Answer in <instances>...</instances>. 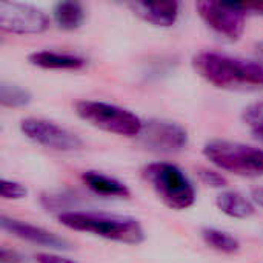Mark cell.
I'll return each instance as SVG.
<instances>
[{
  "mask_svg": "<svg viewBox=\"0 0 263 263\" xmlns=\"http://www.w3.org/2000/svg\"><path fill=\"white\" fill-rule=\"evenodd\" d=\"M20 131L29 140L54 151L71 153L83 148V142L77 134L46 119L26 117L20 122Z\"/></svg>",
  "mask_w": 263,
  "mask_h": 263,
  "instance_id": "obj_7",
  "label": "cell"
},
{
  "mask_svg": "<svg viewBox=\"0 0 263 263\" xmlns=\"http://www.w3.org/2000/svg\"><path fill=\"white\" fill-rule=\"evenodd\" d=\"M72 202V199H69V196L60 194V193H48L42 196V205L46 210H52V211H62L65 210L69 203Z\"/></svg>",
  "mask_w": 263,
  "mask_h": 263,
  "instance_id": "obj_20",
  "label": "cell"
},
{
  "mask_svg": "<svg viewBox=\"0 0 263 263\" xmlns=\"http://www.w3.org/2000/svg\"><path fill=\"white\" fill-rule=\"evenodd\" d=\"M0 196L5 200H20V199L28 196V190H26V186H23L18 182L2 179V182H0Z\"/></svg>",
  "mask_w": 263,
  "mask_h": 263,
  "instance_id": "obj_18",
  "label": "cell"
},
{
  "mask_svg": "<svg viewBox=\"0 0 263 263\" xmlns=\"http://www.w3.org/2000/svg\"><path fill=\"white\" fill-rule=\"evenodd\" d=\"M245 14H263V2H239Z\"/></svg>",
  "mask_w": 263,
  "mask_h": 263,
  "instance_id": "obj_24",
  "label": "cell"
},
{
  "mask_svg": "<svg viewBox=\"0 0 263 263\" xmlns=\"http://www.w3.org/2000/svg\"><path fill=\"white\" fill-rule=\"evenodd\" d=\"M59 222L68 230L89 233L119 243L139 245L145 240V231L139 220L128 216L94 211H65L59 214Z\"/></svg>",
  "mask_w": 263,
  "mask_h": 263,
  "instance_id": "obj_2",
  "label": "cell"
},
{
  "mask_svg": "<svg viewBox=\"0 0 263 263\" xmlns=\"http://www.w3.org/2000/svg\"><path fill=\"white\" fill-rule=\"evenodd\" d=\"M202 239L210 248L223 254H236L240 250V242L234 236L217 228H205L202 231Z\"/></svg>",
  "mask_w": 263,
  "mask_h": 263,
  "instance_id": "obj_16",
  "label": "cell"
},
{
  "mask_svg": "<svg viewBox=\"0 0 263 263\" xmlns=\"http://www.w3.org/2000/svg\"><path fill=\"white\" fill-rule=\"evenodd\" d=\"M52 17L60 29L74 31L82 25L85 18V9L79 2H59L52 9Z\"/></svg>",
  "mask_w": 263,
  "mask_h": 263,
  "instance_id": "obj_15",
  "label": "cell"
},
{
  "mask_svg": "<svg viewBox=\"0 0 263 263\" xmlns=\"http://www.w3.org/2000/svg\"><path fill=\"white\" fill-rule=\"evenodd\" d=\"M251 194H253V200H254L260 208H263V188H254Z\"/></svg>",
  "mask_w": 263,
  "mask_h": 263,
  "instance_id": "obj_25",
  "label": "cell"
},
{
  "mask_svg": "<svg viewBox=\"0 0 263 263\" xmlns=\"http://www.w3.org/2000/svg\"><path fill=\"white\" fill-rule=\"evenodd\" d=\"M131 11L142 20L153 23L154 26L170 28L177 22L180 3L176 0L165 2H131L128 3Z\"/></svg>",
  "mask_w": 263,
  "mask_h": 263,
  "instance_id": "obj_11",
  "label": "cell"
},
{
  "mask_svg": "<svg viewBox=\"0 0 263 263\" xmlns=\"http://www.w3.org/2000/svg\"><path fill=\"white\" fill-rule=\"evenodd\" d=\"M243 120L253 128V131L263 129V102H257L248 106L243 111Z\"/></svg>",
  "mask_w": 263,
  "mask_h": 263,
  "instance_id": "obj_19",
  "label": "cell"
},
{
  "mask_svg": "<svg viewBox=\"0 0 263 263\" xmlns=\"http://www.w3.org/2000/svg\"><path fill=\"white\" fill-rule=\"evenodd\" d=\"M83 183L96 194L103 197H119L128 199L131 196L129 188L117 179H112L99 171H86L82 174Z\"/></svg>",
  "mask_w": 263,
  "mask_h": 263,
  "instance_id": "obj_13",
  "label": "cell"
},
{
  "mask_svg": "<svg viewBox=\"0 0 263 263\" xmlns=\"http://www.w3.org/2000/svg\"><path fill=\"white\" fill-rule=\"evenodd\" d=\"M200 18L217 34L228 40H239L245 32L247 14L239 3L200 0L196 3Z\"/></svg>",
  "mask_w": 263,
  "mask_h": 263,
  "instance_id": "obj_6",
  "label": "cell"
},
{
  "mask_svg": "<svg viewBox=\"0 0 263 263\" xmlns=\"http://www.w3.org/2000/svg\"><path fill=\"white\" fill-rule=\"evenodd\" d=\"M197 174H199L200 180L211 188H225L228 185V180L217 171H213L208 168H199Z\"/></svg>",
  "mask_w": 263,
  "mask_h": 263,
  "instance_id": "obj_21",
  "label": "cell"
},
{
  "mask_svg": "<svg viewBox=\"0 0 263 263\" xmlns=\"http://www.w3.org/2000/svg\"><path fill=\"white\" fill-rule=\"evenodd\" d=\"M217 208L233 219H248L256 213V206L250 199L237 191H225L216 197Z\"/></svg>",
  "mask_w": 263,
  "mask_h": 263,
  "instance_id": "obj_14",
  "label": "cell"
},
{
  "mask_svg": "<svg viewBox=\"0 0 263 263\" xmlns=\"http://www.w3.org/2000/svg\"><path fill=\"white\" fill-rule=\"evenodd\" d=\"M32 100V96L28 89L14 85V83H8V82H2L0 83V103L5 108H23L28 106Z\"/></svg>",
  "mask_w": 263,
  "mask_h": 263,
  "instance_id": "obj_17",
  "label": "cell"
},
{
  "mask_svg": "<svg viewBox=\"0 0 263 263\" xmlns=\"http://www.w3.org/2000/svg\"><path fill=\"white\" fill-rule=\"evenodd\" d=\"M193 66L208 83L222 89L263 88V66L256 60L205 51L194 55Z\"/></svg>",
  "mask_w": 263,
  "mask_h": 263,
  "instance_id": "obj_1",
  "label": "cell"
},
{
  "mask_svg": "<svg viewBox=\"0 0 263 263\" xmlns=\"http://www.w3.org/2000/svg\"><path fill=\"white\" fill-rule=\"evenodd\" d=\"M0 225L3 231L12 234L14 237L39 245V247H45V248L55 250V251H68L72 247L66 239H63L62 236H57L55 233H51L45 228H40V227H35L22 220L9 219L6 216L0 217Z\"/></svg>",
  "mask_w": 263,
  "mask_h": 263,
  "instance_id": "obj_10",
  "label": "cell"
},
{
  "mask_svg": "<svg viewBox=\"0 0 263 263\" xmlns=\"http://www.w3.org/2000/svg\"><path fill=\"white\" fill-rule=\"evenodd\" d=\"M256 55H257V63H260L263 66V42H259L256 45Z\"/></svg>",
  "mask_w": 263,
  "mask_h": 263,
  "instance_id": "obj_26",
  "label": "cell"
},
{
  "mask_svg": "<svg viewBox=\"0 0 263 263\" xmlns=\"http://www.w3.org/2000/svg\"><path fill=\"white\" fill-rule=\"evenodd\" d=\"M253 133H254V136L263 143V129H256V131H253Z\"/></svg>",
  "mask_w": 263,
  "mask_h": 263,
  "instance_id": "obj_27",
  "label": "cell"
},
{
  "mask_svg": "<svg viewBox=\"0 0 263 263\" xmlns=\"http://www.w3.org/2000/svg\"><path fill=\"white\" fill-rule=\"evenodd\" d=\"M25 259L22 254H18L14 250H8V248H2L0 250V263H23Z\"/></svg>",
  "mask_w": 263,
  "mask_h": 263,
  "instance_id": "obj_23",
  "label": "cell"
},
{
  "mask_svg": "<svg viewBox=\"0 0 263 263\" xmlns=\"http://www.w3.org/2000/svg\"><path fill=\"white\" fill-rule=\"evenodd\" d=\"M35 262L37 263H77L71 259L62 257L59 254H51V253H40L35 256Z\"/></svg>",
  "mask_w": 263,
  "mask_h": 263,
  "instance_id": "obj_22",
  "label": "cell"
},
{
  "mask_svg": "<svg viewBox=\"0 0 263 263\" xmlns=\"http://www.w3.org/2000/svg\"><path fill=\"white\" fill-rule=\"evenodd\" d=\"M140 145L157 154H176L188 145L186 131L176 122L165 119H151L143 122L137 136Z\"/></svg>",
  "mask_w": 263,
  "mask_h": 263,
  "instance_id": "obj_8",
  "label": "cell"
},
{
  "mask_svg": "<svg viewBox=\"0 0 263 263\" xmlns=\"http://www.w3.org/2000/svg\"><path fill=\"white\" fill-rule=\"evenodd\" d=\"M0 28L9 34H42L49 28V18L32 5L0 2Z\"/></svg>",
  "mask_w": 263,
  "mask_h": 263,
  "instance_id": "obj_9",
  "label": "cell"
},
{
  "mask_svg": "<svg viewBox=\"0 0 263 263\" xmlns=\"http://www.w3.org/2000/svg\"><path fill=\"white\" fill-rule=\"evenodd\" d=\"M143 177L168 208L183 211L194 205L196 190L185 173L176 165L166 162L149 163L143 170Z\"/></svg>",
  "mask_w": 263,
  "mask_h": 263,
  "instance_id": "obj_3",
  "label": "cell"
},
{
  "mask_svg": "<svg viewBox=\"0 0 263 263\" xmlns=\"http://www.w3.org/2000/svg\"><path fill=\"white\" fill-rule=\"evenodd\" d=\"M76 112L91 126L117 136L137 137L143 126L134 112L105 102L80 100L76 103Z\"/></svg>",
  "mask_w": 263,
  "mask_h": 263,
  "instance_id": "obj_5",
  "label": "cell"
},
{
  "mask_svg": "<svg viewBox=\"0 0 263 263\" xmlns=\"http://www.w3.org/2000/svg\"><path fill=\"white\" fill-rule=\"evenodd\" d=\"M28 62L42 69H80L85 66V59L55 51H35L28 55Z\"/></svg>",
  "mask_w": 263,
  "mask_h": 263,
  "instance_id": "obj_12",
  "label": "cell"
},
{
  "mask_svg": "<svg viewBox=\"0 0 263 263\" xmlns=\"http://www.w3.org/2000/svg\"><path fill=\"white\" fill-rule=\"evenodd\" d=\"M203 156L217 168L242 177L263 176V149L231 140H211L203 146Z\"/></svg>",
  "mask_w": 263,
  "mask_h": 263,
  "instance_id": "obj_4",
  "label": "cell"
}]
</instances>
